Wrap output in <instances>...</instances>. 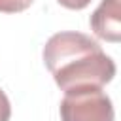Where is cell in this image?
I'll return each mask as SVG.
<instances>
[{"label": "cell", "mask_w": 121, "mask_h": 121, "mask_svg": "<svg viewBox=\"0 0 121 121\" xmlns=\"http://www.w3.org/2000/svg\"><path fill=\"white\" fill-rule=\"evenodd\" d=\"M34 0H0L2 13H21L32 6Z\"/></svg>", "instance_id": "4"}, {"label": "cell", "mask_w": 121, "mask_h": 121, "mask_svg": "<svg viewBox=\"0 0 121 121\" xmlns=\"http://www.w3.org/2000/svg\"><path fill=\"white\" fill-rule=\"evenodd\" d=\"M9 117H11V104L8 95L0 89V121H9Z\"/></svg>", "instance_id": "5"}, {"label": "cell", "mask_w": 121, "mask_h": 121, "mask_svg": "<svg viewBox=\"0 0 121 121\" xmlns=\"http://www.w3.org/2000/svg\"><path fill=\"white\" fill-rule=\"evenodd\" d=\"M43 64L53 76L60 91H72L78 87H104L115 76V62L104 53L100 43L76 30H62L43 45Z\"/></svg>", "instance_id": "1"}, {"label": "cell", "mask_w": 121, "mask_h": 121, "mask_svg": "<svg viewBox=\"0 0 121 121\" xmlns=\"http://www.w3.org/2000/svg\"><path fill=\"white\" fill-rule=\"evenodd\" d=\"M91 30L96 38L119 43L121 40V0H102L89 19Z\"/></svg>", "instance_id": "3"}, {"label": "cell", "mask_w": 121, "mask_h": 121, "mask_svg": "<svg viewBox=\"0 0 121 121\" xmlns=\"http://www.w3.org/2000/svg\"><path fill=\"white\" fill-rule=\"evenodd\" d=\"M62 8L66 9H74V11H79V9H85L93 0H57Z\"/></svg>", "instance_id": "6"}, {"label": "cell", "mask_w": 121, "mask_h": 121, "mask_svg": "<svg viewBox=\"0 0 121 121\" xmlns=\"http://www.w3.org/2000/svg\"><path fill=\"white\" fill-rule=\"evenodd\" d=\"M59 113L62 121H115L112 98L95 85L66 91Z\"/></svg>", "instance_id": "2"}]
</instances>
